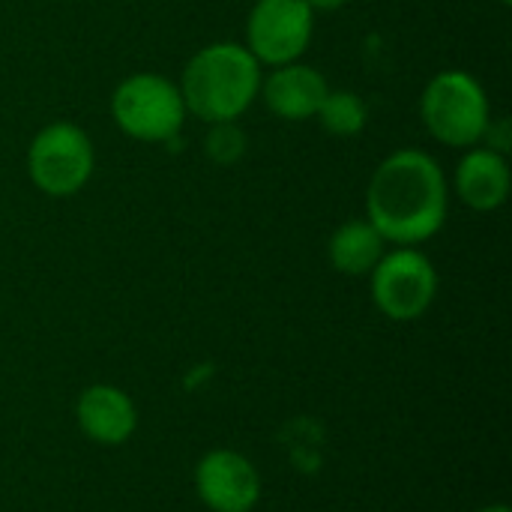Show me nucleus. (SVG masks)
Listing matches in <instances>:
<instances>
[{"label":"nucleus","mask_w":512,"mask_h":512,"mask_svg":"<svg viewBox=\"0 0 512 512\" xmlns=\"http://www.w3.org/2000/svg\"><path fill=\"white\" fill-rule=\"evenodd\" d=\"M450 210V183L438 159L417 147L384 156L366 189V219L393 246L432 240Z\"/></svg>","instance_id":"1"},{"label":"nucleus","mask_w":512,"mask_h":512,"mask_svg":"<svg viewBox=\"0 0 512 512\" xmlns=\"http://www.w3.org/2000/svg\"><path fill=\"white\" fill-rule=\"evenodd\" d=\"M261 78V63L243 42H210L186 60L177 87L192 117L225 123L255 105Z\"/></svg>","instance_id":"2"},{"label":"nucleus","mask_w":512,"mask_h":512,"mask_svg":"<svg viewBox=\"0 0 512 512\" xmlns=\"http://www.w3.org/2000/svg\"><path fill=\"white\" fill-rule=\"evenodd\" d=\"M420 117L435 141L453 150H468L483 144L492 123V105L480 78L465 69H444L423 87Z\"/></svg>","instance_id":"3"},{"label":"nucleus","mask_w":512,"mask_h":512,"mask_svg":"<svg viewBox=\"0 0 512 512\" xmlns=\"http://www.w3.org/2000/svg\"><path fill=\"white\" fill-rule=\"evenodd\" d=\"M111 117L132 141L174 144L189 111L174 78L162 72H132L111 93Z\"/></svg>","instance_id":"4"},{"label":"nucleus","mask_w":512,"mask_h":512,"mask_svg":"<svg viewBox=\"0 0 512 512\" xmlns=\"http://www.w3.org/2000/svg\"><path fill=\"white\" fill-rule=\"evenodd\" d=\"M96 168L90 135L72 120L45 123L27 147V177L48 198L78 195Z\"/></svg>","instance_id":"5"},{"label":"nucleus","mask_w":512,"mask_h":512,"mask_svg":"<svg viewBox=\"0 0 512 512\" xmlns=\"http://www.w3.org/2000/svg\"><path fill=\"white\" fill-rule=\"evenodd\" d=\"M372 279V300L390 321H417L438 294V270L420 246H396L384 252Z\"/></svg>","instance_id":"6"},{"label":"nucleus","mask_w":512,"mask_h":512,"mask_svg":"<svg viewBox=\"0 0 512 512\" xmlns=\"http://www.w3.org/2000/svg\"><path fill=\"white\" fill-rule=\"evenodd\" d=\"M315 36V12L306 0H255L246 15V48L261 66L300 60Z\"/></svg>","instance_id":"7"},{"label":"nucleus","mask_w":512,"mask_h":512,"mask_svg":"<svg viewBox=\"0 0 512 512\" xmlns=\"http://www.w3.org/2000/svg\"><path fill=\"white\" fill-rule=\"evenodd\" d=\"M195 492L213 512H252L261 498V477L246 456L213 450L195 468Z\"/></svg>","instance_id":"8"},{"label":"nucleus","mask_w":512,"mask_h":512,"mask_svg":"<svg viewBox=\"0 0 512 512\" xmlns=\"http://www.w3.org/2000/svg\"><path fill=\"white\" fill-rule=\"evenodd\" d=\"M327 90H330V84L315 66L294 60L285 66H273V72H267L261 78L258 99L279 120H312L318 114Z\"/></svg>","instance_id":"9"},{"label":"nucleus","mask_w":512,"mask_h":512,"mask_svg":"<svg viewBox=\"0 0 512 512\" xmlns=\"http://www.w3.org/2000/svg\"><path fill=\"white\" fill-rule=\"evenodd\" d=\"M512 189V171L507 153L486 144L468 147L453 174V192L459 201L477 213H492L507 204Z\"/></svg>","instance_id":"10"},{"label":"nucleus","mask_w":512,"mask_h":512,"mask_svg":"<svg viewBox=\"0 0 512 512\" xmlns=\"http://www.w3.org/2000/svg\"><path fill=\"white\" fill-rule=\"evenodd\" d=\"M75 417L81 432L102 444V447H117L132 438L138 426V411L135 402L111 384H93L78 396Z\"/></svg>","instance_id":"11"},{"label":"nucleus","mask_w":512,"mask_h":512,"mask_svg":"<svg viewBox=\"0 0 512 512\" xmlns=\"http://www.w3.org/2000/svg\"><path fill=\"white\" fill-rule=\"evenodd\" d=\"M384 252H387V240L375 231L369 219L342 222L327 243L330 264L342 276H369Z\"/></svg>","instance_id":"12"},{"label":"nucleus","mask_w":512,"mask_h":512,"mask_svg":"<svg viewBox=\"0 0 512 512\" xmlns=\"http://www.w3.org/2000/svg\"><path fill=\"white\" fill-rule=\"evenodd\" d=\"M315 117L321 120V126L330 135H336V138H354V135H360L366 129L369 108H366V102L354 90H333L330 87Z\"/></svg>","instance_id":"13"},{"label":"nucleus","mask_w":512,"mask_h":512,"mask_svg":"<svg viewBox=\"0 0 512 512\" xmlns=\"http://www.w3.org/2000/svg\"><path fill=\"white\" fill-rule=\"evenodd\" d=\"M246 150H249V138H246L243 126L237 120L207 123L204 153L210 156V162H216L219 168H231L246 156Z\"/></svg>","instance_id":"14"},{"label":"nucleus","mask_w":512,"mask_h":512,"mask_svg":"<svg viewBox=\"0 0 512 512\" xmlns=\"http://www.w3.org/2000/svg\"><path fill=\"white\" fill-rule=\"evenodd\" d=\"M309 6H312V12L318 15V12H336V9H342L348 0H306Z\"/></svg>","instance_id":"15"},{"label":"nucleus","mask_w":512,"mask_h":512,"mask_svg":"<svg viewBox=\"0 0 512 512\" xmlns=\"http://www.w3.org/2000/svg\"><path fill=\"white\" fill-rule=\"evenodd\" d=\"M477 512H510V507L507 504H489V507H483V510Z\"/></svg>","instance_id":"16"},{"label":"nucleus","mask_w":512,"mask_h":512,"mask_svg":"<svg viewBox=\"0 0 512 512\" xmlns=\"http://www.w3.org/2000/svg\"><path fill=\"white\" fill-rule=\"evenodd\" d=\"M501 3H504V6H510V3H512V0H501Z\"/></svg>","instance_id":"17"}]
</instances>
